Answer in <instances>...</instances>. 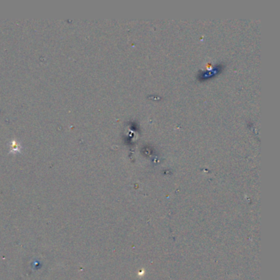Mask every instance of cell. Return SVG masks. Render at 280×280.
I'll list each match as a JSON object with an SVG mask.
<instances>
[{"label":"cell","mask_w":280,"mask_h":280,"mask_svg":"<svg viewBox=\"0 0 280 280\" xmlns=\"http://www.w3.org/2000/svg\"><path fill=\"white\" fill-rule=\"evenodd\" d=\"M223 69V66L222 64L216 65L215 67L210 68L209 70L205 71L202 73H200L199 75V79L201 80H208L210 78H213L214 77L218 75L219 73H220Z\"/></svg>","instance_id":"cell-1"}]
</instances>
